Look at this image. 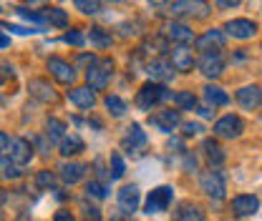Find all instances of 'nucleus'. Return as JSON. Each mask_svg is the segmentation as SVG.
<instances>
[{"label":"nucleus","instance_id":"obj_1","mask_svg":"<svg viewBox=\"0 0 262 221\" xmlns=\"http://www.w3.org/2000/svg\"><path fill=\"white\" fill-rule=\"evenodd\" d=\"M114 73V63L108 58H96L91 61L89 70H86V81H89V88L91 91H103L108 86V78Z\"/></svg>","mask_w":262,"mask_h":221},{"label":"nucleus","instance_id":"obj_2","mask_svg":"<svg viewBox=\"0 0 262 221\" xmlns=\"http://www.w3.org/2000/svg\"><path fill=\"white\" fill-rule=\"evenodd\" d=\"M171 15L174 18H207L209 15V3L207 0H177L171 5Z\"/></svg>","mask_w":262,"mask_h":221},{"label":"nucleus","instance_id":"obj_3","mask_svg":"<svg viewBox=\"0 0 262 221\" xmlns=\"http://www.w3.org/2000/svg\"><path fill=\"white\" fill-rule=\"evenodd\" d=\"M166 98H171V93L166 91V86H162V83H144L141 91H139V95H136V103H139V108L149 111L151 106L162 103Z\"/></svg>","mask_w":262,"mask_h":221},{"label":"nucleus","instance_id":"obj_4","mask_svg":"<svg viewBox=\"0 0 262 221\" xmlns=\"http://www.w3.org/2000/svg\"><path fill=\"white\" fill-rule=\"evenodd\" d=\"M171 199H174V189L171 186H157V189L149 191L144 209H146V214H162V211L169 209Z\"/></svg>","mask_w":262,"mask_h":221},{"label":"nucleus","instance_id":"obj_5","mask_svg":"<svg viewBox=\"0 0 262 221\" xmlns=\"http://www.w3.org/2000/svg\"><path fill=\"white\" fill-rule=\"evenodd\" d=\"M199 184H202V191H204L207 196H212V199H222L225 191H227L225 174H222V171H204L202 179H199Z\"/></svg>","mask_w":262,"mask_h":221},{"label":"nucleus","instance_id":"obj_6","mask_svg":"<svg viewBox=\"0 0 262 221\" xmlns=\"http://www.w3.org/2000/svg\"><path fill=\"white\" fill-rule=\"evenodd\" d=\"M242 131H245V124H242V118L239 116H222L217 124H214V133L220 136V138H237V136H242Z\"/></svg>","mask_w":262,"mask_h":221},{"label":"nucleus","instance_id":"obj_7","mask_svg":"<svg viewBox=\"0 0 262 221\" xmlns=\"http://www.w3.org/2000/svg\"><path fill=\"white\" fill-rule=\"evenodd\" d=\"M196 48L204 51V53H220V51L225 48V33L217 31V28L207 31L204 35L196 38Z\"/></svg>","mask_w":262,"mask_h":221},{"label":"nucleus","instance_id":"obj_8","mask_svg":"<svg viewBox=\"0 0 262 221\" xmlns=\"http://www.w3.org/2000/svg\"><path fill=\"white\" fill-rule=\"evenodd\" d=\"M232 211L237 216H252L260 211V199L252 196V193H242V196H234L232 199Z\"/></svg>","mask_w":262,"mask_h":221},{"label":"nucleus","instance_id":"obj_9","mask_svg":"<svg viewBox=\"0 0 262 221\" xmlns=\"http://www.w3.org/2000/svg\"><path fill=\"white\" fill-rule=\"evenodd\" d=\"M199 70H202L207 78H217V76L225 70V56H222V53H202Z\"/></svg>","mask_w":262,"mask_h":221},{"label":"nucleus","instance_id":"obj_10","mask_svg":"<svg viewBox=\"0 0 262 221\" xmlns=\"http://www.w3.org/2000/svg\"><path fill=\"white\" fill-rule=\"evenodd\" d=\"M237 103L247 111H255L262 106V86H245L237 91Z\"/></svg>","mask_w":262,"mask_h":221},{"label":"nucleus","instance_id":"obj_11","mask_svg":"<svg viewBox=\"0 0 262 221\" xmlns=\"http://www.w3.org/2000/svg\"><path fill=\"white\" fill-rule=\"evenodd\" d=\"M225 31H227L232 38H237V40H247V38L255 35L257 26H255L252 20H247V18H234V20H229L227 26H225Z\"/></svg>","mask_w":262,"mask_h":221},{"label":"nucleus","instance_id":"obj_12","mask_svg":"<svg viewBox=\"0 0 262 221\" xmlns=\"http://www.w3.org/2000/svg\"><path fill=\"white\" fill-rule=\"evenodd\" d=\"M149 124L154 128H159L164 133H171L174 128L179 126V111H159V113H154V116H149Z\"/></svg>","mask_w":262,"mask_h":221},{"label":"nucleus","instance_id":"obj_13","mask_svg":"<svg viewBox=\"0 0 262 221\" xmlns=\"http://www.w3.org/2000/svg\"><path fill=\"white\" fill-rule=\"evenodd\" d=\"M8 149H10V161H15L18 166H26L33 158V146L26 138H13Z\"/></svg>","mask_w":262,"mask_h":221},{"label":"nucleus","instance_id":"obj_14","mask_svg":"<svg viewBox=\"0 0 262 221\" xmlns=\"http://www.w3.org/2000/svg\"><path fill=\"white\" fill-rule=\"evenodd\" d=\"M139 186H134V184H126V186H121L119 191V209L124 211V214H134L136 209H139Z\"/></svg>","mask_w":262,"mask_h":221},{"label":"nucleus","instance_id":"obj_15","mask_svg":"<svg viewBox=\"0 0 262 221\" xmlns=\"http://www.w3.org/2000/svg\"><path fill=\"white\" fill-rule=\"evenodd\" d=\"M48 70H51V76H53L56 81H61V83H71V81L76 78L73 65H68L63 58H51V61H48Z\"/></svg>","mask_w":262,"mask_h":221},{"label":"nucleus","instance_id":"obj_16","mask_svg":"<svg viewBox=\"0 0 262 221\" xmlns=\"http://www.w3.org/2000/svg\"><path fill=\"white\" fill-rule=\"evenodd\" d=\"M171 65H174V70H192V65H194L192 51H189L187 45L171 48Z\"/></svg>","mask_w":262,"mask_h":221},{"label":"nucleus","instance_id":"obj_17","mask_svg":"<svg viewBox=\"0 0 262 221\" xmlns=\"http://www.w3.org/2000/svg\"><path fill=\"white\" fill-rule=\"evenodd\" d=\"M68 101H71L76 108H91V106L96 103V95L86 86V88H73V91H68Z\"/></svg>","mask_w":262,"mask_h":221},{"label":"nucleus","instance_id":"obj_18","mask_svg":"<svg viewBox=\"0 0 262 221\" xmlns=\"http://www.w3.org/2000/svg\"><path fill=\"white\" fill-rule=\"evenodd\" d=\"M28 91H31V95H35L38 101H46V103H48V101L53 103V101L58 98L56 91H53V86H51V83H46V81H40V78H35V81L28 83Z\"/></svg>","mask_w":262,"mask_h":221},{"label":"nucleus","instance_id":"obj_19","mask_svg":"<svg viewBox=\"0 0 262 221\" xmlns=\"http://www.w3.org/2000/svg\"><path fill=\"white\" fill-rule=\"evenodd\" d=\"M83 174H86V163H63L61 166V179H63V184H68V186L78 184L83 179Z\"/></svg>","mask_w":262,"mask_h":221},{"label":"nucleus","instance_id":"obj_20","mask_svg":"<svg viewBox=\"0 0 262 221\" xmlns=\"http://www.w3.org/2000/svg\"><path fill=\"white\" fill-rule=\"evenodd\" d=\"M164 31H166V35H169L171 40H179L182 45L194 40V31H192V28H187V26H182V23H169Z\"/></svg>","mask_w":262,"mask_h":221},{"label":"nucleus","instance_id":"obj_21","mask_svg":"<svg viewBox=\"0 0 262 221\" xmlns=\"http://www.w3.org/2000/svg\"><path fill=\"white\" fill-rule=\"evenodd\" d=\"M144 143H146V133L141 131V126H139V124H134V126L129 128V136L124 138V146L129 149V154H131V151L136 154Z\"/></svg>","mask_w":262,"mask_h":221},{"label":"nucleus","instance_id":"obj_22","mask_svg":"<svg viewBox=\"0 0 262 221\" xmlns=\"http://www.w3.org/2000/svg\"><path fill=\"white\" fill-rule=\"evenodd\" d=\"M202 151H204V156H207V161H209L212 166H220V163L225 161V151H222V146H220L217 141H212V138H207V141L202 143Z\"/></svg>","mask_w":262,"mask_h":221},{"label":"nucleus","instance_id":"obj_23","mask_svg":"<svg viewBox=\"0 0 262 221\" xmlns=\"http://www.w3.org/2000/svg\"><path fill=\"white\" fill-rule=\"evenodd\" d=\"M149 76L157 78V81H171L174 65L166 63V61H151V63H149Z\"/></svg>","mask_w":262,"mask_h":221},{"label":"nucleus","instance_id":"obj_24","mask_svg":"<svg viewBox=\"0 0 262 221\" xmlns=\"http://www.w3.org/2000/svg\"><path fill=\"white\" fill-rule=\"evenodd\" d=\"M81 151H83V141H81L76 133L61 138V154H63V156H76V154H81Z\"/></svg>","mask_w":262,"mask_h":221},{"label":"nucleus","instance_id":"obj_25","mask_svg":"<svg viewBox=\"0 0 262 221\" xmlns=\"http://www.w3.org/2000/svg\"><path fill=\"white\" fill-rule=\"evenodd\" d=\"M204 101L214 108V106H227L229 103V95L222 91V88H217V86H207L204 88Z\"/></svg>","mask_w":262,"mask_h":221},{"label":"nucleus","instance_id":"obj_26","mask_svg":"<svg viewBox=\"0 0 262 221\" xmlns=\"http://www.w3.org/2000/svg\"><path fill=\"white\" fill-rule=\"evenodd\" d=\"M18 176H20V166L15 161H10V158L0 156V179L3 181H15Z\"/></svg>","mask_w":262,"mask_h":221},{"label":"nucleus","instance_id":"obj_27","mask_svg":"<svg viewBox=\"0 0 262 221\" xmlns=\"http://www.w3.org/2000/svg\"><path fill=\"white\" fill-rule=\"evenodd\" d=\"M43 20L51 23V26H56V28H66L68 26V15H66V10H61V8H46Z\"/></svg>","mask_w":262,"mask_h":221},{"label":"nucleus","instance_id":"obj_28","mask_svg":"<svg viewBox=\"0 0 262 221\" xmlns=\"http://www.w3.org/2000/svg\"><path fill=\"white\" fill-rule=\"evenodd\" d=\"M174 221H204V214L196 206H192V204H184V206H179Z\"/></svg>","mask_w":262,"mask_h":221},{"label":"nucleus","instance_id":"obj_29","mask_svg":"<svg viewBox=\"0 0 262 221\" xmlns=\"http://www.w3.org/2000/svg\"><path fill=\"white\" fill-rule=\"evenodd\" d=\"M174 103H177L179 111H194L196 108V98L192 91H179V93H174Z\"/></svg>","mask_w":262,"mask_h":221},{"label":"nucleus","instance_id":"obj_30","mask_svg":"<svg viewBox=\"0 0 262 221\" xmlns=\"http://www.w3.org/2000/svg\"><path fill=\"white\" fill-rule=\"evenodd\" d=\"M106 108H108V113L116 116V118H121V116L129 111V108H126V101L119 98V95H106Z\"/></svg>","mask_w":262,"mask_h":221},{"label":"nucleus","instance_id":"obj_31","mask_svg":"<svg viewBox=\"0 0 262 221\" xmlns=\"http://www.w3.org/2000/svg\"><path fill=\"white\" fill-rule=\"evenodd\" d=\"M89 43H91L94 48H98V51H103V48L111 45V35H106L101 28H91V33H89Z\"/></svg>","mask_w":262,"mask_h":221},{"label":"nucleus","instance_id":"obj_32","mask_svg":"<svg viewBox=\"0 0 262 221\" xmlns=\"http://www.w3.org/2000/svg\"><path fill=\"white\" fill-rule=\"evenodd\" d=\"M46 128H48V138H53V141H61L66 136V124L58 118H48Z\"/></svg>","mask_w":262,"mask_h":221},{"label":"nucleus","instance_id":"obj_33","mask_svg":"<svg viewBox=\"0 0 262 221\" xmlns=\"http://www.w3.org/2000/svg\"><path fill=\"white\" fill-rule=\"evenodd\" d=\"M73 5L81 13H86V15H96L98 10H101V0H73Z\"/></svg>","mask_w":262,"mask_h":221},{"label":"nucleus","instance_id":"obj_34","mask_svg":"<svg viewBox=\"0 0 262 221\" xmlns=\"http://www.w3.org/2000/svg\"><path fill=\"white\" fill-rule=\"evenodd\" d=\"M126 174V166H124V158L119 154H111V179H121Z\"/></svg>","mask_w":262,"mask_h":221},{"label":"nucleus","instance_id":"obj_35","mask_svg":"<svg viewBox=\"0 0 262 221\" xmlns=\"http://www.w3.org/2000/svg\"><path fill=\"white\" fill-rule=\"evenodd\" d=\"M35 184H38L40 189H51V186L56 184V176H53L51 171H38V176H35Z\"/></svg>","mask_w":262,"mask_h":221},{"label":"nucleus","instance_id":"obj_36","mask_svg":"<svg viewBox=\"0 0 262 221\" xmlns=\"http://www.w3.org/2000/svg\"><path fill=\"white\" fill-rule=\"evenodd\" d=\"M86 193L94 196V199H106V189H103V184H98V181H89V184H86Z\"/></svg>","mask_w":262,"mask_h":221},{"label":"nucleus","instance_id":"obj_37","mask_svg":"<svg viewBox=\"0 0 262 221\" xmlns=\"http://www.w3.org/2000/svg\"><path fill=\"white\" fill-rule=\"evenodd\" d=\"M63 40L68 43V45H76V48H81L83 43H86V38H83V33H78V31H68L63 35Z\"/></svg>","mask_w":262,"mask_h":221},{"label":"nucleus","instance_id":"obj_38","mask_svg":"<svg viewBox=\"0 0 262 221\" xmlns=\"http://www.w3.org/2000/svg\"><path fill=\"white\" fill-rule=\"evenodd\" d=\"M3 31H13V33H20V35H28V33H38V28H20V26H10V23H0Z\"/></svg>","mask_w":262,"mask_h":221},{"label":"nucleus","instance_id":"obj_39","mask_svg":"<svg viewBox=\"0 0 262 221\" xmlns=\"http://www.w3.org/2000/svg\"><path fill=\"white\" fill-rule=\"evenodd\" d=\"M83 216H86V221H101L96 206H83Z\"/></svg>","mask_w":262,"mask_h":221},{"label":"nucleus","instance_id":"obj_40","mask_svg":"<svg viewBox=\"0 0 262 221\" xmlns=\"http://www.w3.org/2000/svg\"><path fill=\"white\" fill-rule=\"evenodd\" d=\"M196 133H202V126L199 124H184V136H196Z\"/></svg>","mask_w":262,"mask_h":221},{"label":"nucleus","instance_id":"obj_41","mask_svg":"<svg viewBox=\"0 0 262 221\" xmlns=\"http://www.w3.org/2000/svg\"><path fill=\"white\" fill-rule=\"evenodd\" d=\"M239 3H242V0H217V5H220V8H237V5H239Z\"/></svg>","mask_w":262,"mask_h":221},{"label":"nucleus","instance_id":"obj_42","mask_svg":"<svg viewBox=\"0 0 262 221\" xmlns=\"http://www.w3.org/2000/svg\"><path fill=\"white\" fill-rule=\"evenodd\" d=\"M8 146H10V138H8V133H3V131H0V151H5Z\"/></svg>","mask_w":262,"mask_h":221},{"label":"nucleus","instance_id":"obj_43","mask_svg":"<svg viewBox=\"0 0 262 221\" xmlns=\"http://www.w3.org/2000/svg\"><path fill=\"white\" fill-rule=\"evenodd\" d=\"M53 221H73V219H71V214H68V211H58V214L53 216Z\"/></svg>","mask_w":262,"mask_h":221},{"label":"nucleus","instance_id":"obj_44","mask_svg":"<svg viewBox=\"0 0 262 221\" xmlns=\"http://www.w3.org/2000/svg\"><path fill=\"white\" fill-rule=\"evenodd\" d=\"M8 45H10V38L0 33V48H8Z\"/></svg>","mask_w":262,"mask_h":221},{"label":"nucleus","instance_id":"obj_45","mask_svg":"<svg viewBox=\"0 0 262 221\" xmlns=\"http://www.w3.org/2000/svg\"><path fill=\"white\" fill-rule=\"evenodd\" d=\"M151 5H162V3H166V0H149Z\"/></svg>","mask_w":262,"mask_h":221},{"label":"nucleus","instance_id":"obj_46","mask_svg":"<svg viewBox=\"0 0 262 221\" xmlns=\"http://www.w3.org/2000/svg\"><path fill=\"white\" fill-rule=\"evenodd\" d=\"M108 3H119V0H108Z\"/></svg>","mask_w":262,"mask_h":221},{"label":"nucleus","instance_id":"obj_47","mask_svg":"<svg viewBox=\"0 0 262 221\" xmlns=\"http://www.w3.org/2000/svg\"><path fill=\"white\" fill-rule=\"evenodd\" d=\"M31 3H40V0H31Z\"/></svg>","mask_w":262,"mask_h":221},{"label":"nucleus","instance_id":"obj_48","mask_svg":"<svg viewBox=\"0 0 262 221\" xmlns=\"http://www.w3.org/2000/svg\"><path fill=\"white\" fill-rule=\"evenodd\" d=\"M119 221H121V219H119Z\"/></svg>","mask_w":262,"mask_h":221}]
</instances>
